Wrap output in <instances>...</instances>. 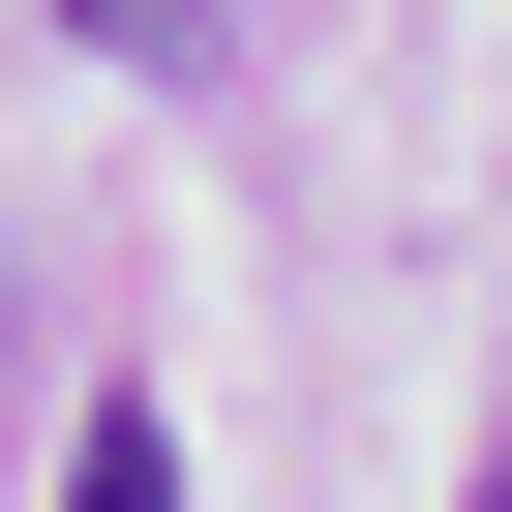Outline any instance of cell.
Masks as SVG:
<instances>
[{
    "mask_svg": "<svg viewBox=\"0 0 512 512\" xmlns=\"http://www.w3.org/2000/svg\"><path fill=\"white\" fill-rule=\"evenodd\" d=\"M61 512H181V452H151V392H121L91 452H61Z\"/></svg>",
    "mask_w": 512,
    "mask_h": 512,
    "instance_id": "1",
    "label": "cell"
},
{
    "mask_svg": "<svg viewBox=\"0 0 512 512\" xmlns=\"http://www.w3.org/2000/svg\"><path fill=\"white\" fill-rule=\"evenodd\" d=\"M61 31H91V61H151V91H181V61H211V0H61Z\"/></svg>",
    "mask_w": 512,
    "mask_h": 512,
    "instance_id": "2",
    "label": "cell"
}]
</instances>
